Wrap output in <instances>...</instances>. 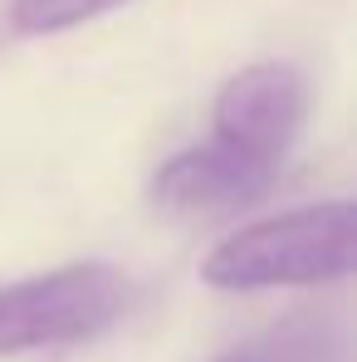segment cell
Masks as SVG:
<instances>
[{
	"label": "cell",
	"mask_w": 357,
	"mask_h": 362,
	"mask_svg": "<svg viewBox=\"0 0 357 362\" xmlns=\"http://www.w3.org/2000/svg\"><path fill=\"white\" fill-rule=\"evenodd\" d=\"M274 177H279V167L240 152L211 132L206 142L186 147L157 167L152 196L162 211H177V216H230L240 206L259 201L274 186Z\"/></svg>",
	"instance_id": "4"
},
{
	"label": "cell",
	"mask_w": 357,
	"mask_h": 362,
	"mask_svg": "<svg viewBox=\"0 0 357 362\" xmlns=\"http://www.w3.org/2000/svg\"><path fill=\"white\" fill-rule=\"evenodd\" d=\"M357 259L353 201L303 206L245 226L201 259V279L226 294L289 289V284H333L348 279Z\"/></svg>",
	"instance_id": "1"
},
{
	"label": "cell",
	"mask_w": 357,
	"mask_h": 362,
	"mask_svg": "<svg viewBox=\"0 0 357 362\" xmlns=\"http://www.w3.org/2000/svg\"><path fill=\"white\" fill-rule=\"evenodd\" d=\"M216 362H353L348 358V333L328 318H289L250 343L230 348Z\"/></svg>",
	"instance_id": "5"
},
{
	"label": "cell",
	"mask_w": 357,
	"mask_h": 362,
	"mask_svg": "<svg viewBox=\"0 0 357 362\" xmlns=\"http://www.w3.org/2000/svg\"><path fill=\"white\" fill-rule=\"evenodd\" d=\"M127 0H10V25L20 35H59L83 20H98Z\"/></svg>",
	"instance_id": "6"
},
{
	"label": "cell",
	"mask_w": 357,
	"mask_h": 362,
	"mask_svg": "<svg viewBox=\"0 0 357 362\" xmlns=\"http://www.w3.org/2000/svg\"><path fill=\"white\" fill-rule=\"evenodd\" d=\"M308 118V88H303V74L294 64H250L240 69L235 78L216 93V113H211V132L226 137L230 147L269 162V167H284L294 137L303 132Z\"/></svg>",
	"instance_id": "3"
},
{
	"label": "cell",
	"mask_w": 357,
	"mask_h": 362,
	"mask_svg": "<svg viewBox=\"0 0 357 362\" xmlns=\"http://www.w3.org/2000/svg\"><path fill=\"white\" fill-rule=\"evenodd\" d=\"M127 308V279L113 264H64L0 289V358L98 338Z\"/></svg>",
	"instance_id": "2"
}]
</instances>
